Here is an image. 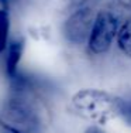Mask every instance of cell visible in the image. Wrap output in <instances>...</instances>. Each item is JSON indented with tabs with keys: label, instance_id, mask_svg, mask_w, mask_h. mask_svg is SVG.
Wrapping results in <instances>:
<instances>
[{
	"label": "cell",
	"instance_id": "1",
	"mask_svg": "<svg viewBox=\"0 0 131 133\" xmlns=\"http://www.w3.org/2000/svg\"><path fill=\"white\" fill-rule=\"evenodd\" d=\"M71 105L83 119L106 125L117 118L116 95L95 88L79 89L72 95Z\"/></svg>",
	"mask_w": 131,
	"mask_h": 133
},
{
	"label": "cell",
	"instance_id": "5",
	"mask_svg": "<svg viewBox=\"0 0 131 133\" xmlns=\"http://www.w3.org/2000/svg\"><path fill=\"white\" fill-rule=\"evenodd\" d=\"M116 44L124 57L131 58V17L126 18L118 26L116 34Z\"/></svg>",
	"mask_w": 131,
	"mask_h": 133
},
{
	"label": "cell",
	"instance_id": "6",
	"mask_svg": "<svg viewBox=\"0 0 131 133\" xmlns=\"http://www.w3.org/2000/svg\"><path fill=\"white\" fill-rule=\"evenodd\" d=\"M117 118H120L128 128H131V91L116 95Z\"/></svg>",
	"mask_w": 131,
	"mask_h": 133
},
{
	"label": "cell",
	"instance_id": "12",
	"mask_svg": "<svg viewBox=\"0 0 131 133\" xmlns=\"http://www.w3.org/2000/svg\"><path fill=\"white\" fill-rule=\"evenodd\" d=\"M83 133H104L102 130L100 128H97V126H89V128H86V130L83 132Z\"/></svg>",
	"mask_w": 131,
	"mask_h": 133
},
{
	"label": "cell",
	"instance_id": "3",
	"mask_svg": "<svg viewBox=\"0 0 131 133\" xmlns=\"http://www.w3.org/2000/svg\"><path fill=\"white\" fill-rule=\"evenodd\" d=\"M93 20H95L93 7H80L72 10L62 26V34L68 43L76 45L83 44L87 41Z\"/></svg>",
	"mask_w": 131,
	"mask_h": 133
},
{
	"label": "cell",
	"instance_id": "10",
	"mask_svg": "<svg viewBox=\"0 0 131 133\" xmlns=\"http://www.w3.org/2000/svg\"><path fill=\"white\" fill-rule=\"evenodd\" d=\"M0 14H10V0H0Z\"/></svg>",
	"mask_w": 131,
	"mask_h": 133
},
{
	"label": "cell",
	"instance_id": "9",
	"mask_svg": "<svg viewBox=\"0 0 131 133\" xmlns=\"http://www.w3.org/2000/svg\"><path fill=\"white\" fill-rule=\"evenodd\" d=\"M0 133H23L20 129H17L11 123H9L7 120L0 119Z\"/></svg>",
	"mask_w": 131,
	"mask_h": 133
},
{
	"label": "cell",
	"instance_id": "11",
	"mask_svg": "<svg viewBox=\"0 0 131 133\" xmlns=\"http://www.w3.org/2000/svg\"><path fill=\"white\" fill-rule=\"evenodd\" d=\"M116 2H117L123 9H126V10H130V11H131V0H116Z\"/></svg>",
	"mask_w": 131,
	"mask_h": 133
},
{
	"label": "cell",
	"instance_id": "2",
	"mask_svg": "<svg viewBox=\"0 0 131 133\" xmlns=\"http://www.w3.org/2000/svg\"><path fill=\"white\" fill-rule=\"evenodd\" d=\"M120 26L118 16L111 10H102L95 14L90 34L87 37V50L95 55L106 54L113 45Z\"/></svg>",
	"mask_w": 131,
	"mask_h": 133
},
{
	"label": "cell",
	"instance_id": "8",
	"mask_svg": "<svg viewBox=\"0 0 131 133\" xmlns=\"http://www.w3.org/2000/svg\"><path fill=\"white\" fill-rule=\"evenodd\" d=\"M97 2H100V0H68V6L72 11L80 7H95Z\"/></svg>",
	"mask_w": 131,
	"mask_h": 133
},
{
	"label": "cell",
	"instance_id": "4",
	"mask_svg": "<svg viewBox=\"0 0 131 133\" xmlns=\"http://www.w3.org/2000/svg\"><path fill=\"white\" fill-rule=\"evenodd\" d=\"M24 48H26V44H24V40L21 37L13 38L7 44V48H6V74L10 79L17 77V69L21 58H23Z\"/></svg>",
	"mask_w": 131,
	"mask_h": 133
},
{
	"label": "cell",
	"instance_id": "7",
	"mask_svg": "<svg viewBox=\"0 0 131 133\" xmlns=\"http://www.w3.org/2000/svg\"><path fill=\"white\" fill-rule=\"evenodd\" d=\"M10 38V14H0V54L7 48Z\"/></svg>",
	"mask_w": 131,
	"mask_h": 133
}]
</instances>
